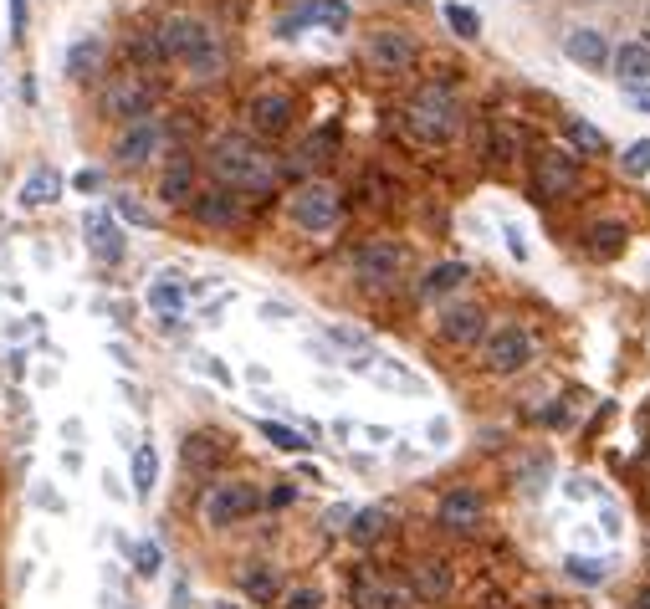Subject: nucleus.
Listing matches in <instances>:
<instances>
[{
	"instance_id": "nucleus-1",
	"label": "nucleus",
	"mask_w": 650,
	"mask_h": 609,
	"mask_svg": "<svg viewBox=\"0 0 650 609\" xmlns=\"http://www.w3.org/2000/svg\"><path fill=\"white\" fill-rule=\"evenodd\" d=\"M210 169L221 174V180L231 185V190H246V195H267L272 185H277V159L262 149V144H251L246 134H231V139H221L210 149Z\"/></svg>"
},
{
	"instance_id": "nucleus-2",
	"label": "nucleus",
	"mask_w": 650,
	"mask_h": 609,
	"mask_svg": "<svg viewBox=\"0 0 650 609\" xmlns=\"http://www.w3.org/2000/svg\"><path fill=\"white\" fill-rule=\"evenodd\" d=\"M456 98H451V87H420L415 103L405 108V123H410V134L425 139V144H446L456 134Z\"/></svg>"
},
{
	"instance_id": "nucleus-3",
	"label": "nucleus",
	"mask_w": 650,
	"mask_h": 609,
	"mask_svg": "<svg viewBox=\"0 0 650 609\" xmlns=\"http://www.w3.org/2000/svg\"><path fill=\"white\" fill-rule=\"evenodd\" d=\"M287 215L297 221V231L323 236V231H333V226H338L343 205H338V195H333L328 185H302V190H292V200H287Z\"/></svg>"
},
{
	"instance_id": "nucleus-4",
	"label": "nucleus",
	"mask_w": 650,
	"mask_h": 609,
	"mask_svg": "<svg viewBox=\"0 0 650 609\" xmlns=\"http://www.w3.org/2000/svg\"><path fill=\"white\" fill-rule=\"evenodd\" d=\"M256 507H262V492L251 482H221L205 497V522L210 528H236V522H246Z\"/></svg>"
},
{
	"instance_id": "nucleus-5",
	"label": "nucleus",
	"mask_w": 650,
	"mask_h": 609,
	"mask_svg": "<svg viewBox=\"0 0 650 609\" xmlns=\"http://www.w3.org/2000/svg\"><path fill=\"white\" fill-rule=\"evenodd\" d=\"M154 36H159L164 57H175V62H190V57H200L205 47H215V31H210L200 16H169Z\"/></svg>"
},
{
	"instance_id": "nucleus-6",
	"label": "nucleus",
	"mask_w": 650,
	"mask_h": 609,
	"mask_svg": "<svg viewBox=\"0 0 650 609\" xmlns=\"http://www.w3.org/2000/svg\"><path fill=\"white\" fill-rule=\"evenodd\" d=\"M400 267H405V251H400L395 241H364V246L354 251V277H359L364 287H384V282H395Z\"/></svg>"
},
{
	"instance_id": "nucleus-7",
	"label": "nucleus",
	"mask_w": 650,
	"mask_h": 609,
	"mask_svg": "<svg viewBox=\"0 0 650 609\" xmlns=\"http://www.w3.org/2000/svg\"><path fill=\"white\" fill-rule=\"evenodd\" d=\"M149 108H154V87H149L144 77H113V82H108V98H103V113H108V118L139 123V118H149Z\"/></svg>"
},
{
	"instance_id": "nucleus-8",
	"label": "nucleus",
	"mask_w": 650,
	"mask_h": 609,
	"mask_svg": "<svg viewBox=\"0 0 650 609\" xmlns=\"http://www.w3.org/2000/svg\"><path fill=\"white\" fill-rule=\"evenodd\" d=\"M528 359H533V338H528V328L507 323V328H497V333L487 338V369H492V374H517Z\"/></svg>"
},
{
	"instance_id": "nucleus-9",
	"label": "nucleus",
	"mask_w": 650,
	"mask_h": 609,
	"mask_svg": "<svg viewBox=\"0 0 650 609\" xmlns=\"http://www.w3.org/2000/svg\"><path fill=\"white\" fill-rule=\"evenodd\" d=\"M159 149H164V128H159V118H139V123H128V134L118 139L113 159H118L123 169H139V164H149Z\"/></svg>"
},
{
	"instance_id": "nucleus-10",
	"label": "nucleus",
	"mask_w": 650,
	"mask_h": 609,
	"mask_svg": "<svg viewBox=\"0 0 650 609\" xmlns=\"http://www.w3.org/2000/svg\"><path fill=\"white\" fill-rule=\"evenodd\" d=\"M82 231H88V251L98 256V261H123V231H118V221L108 210H88V221H82Z\"/></svg>"
},
{
	"instance_id": "nucleus-11",
	"label": "nucleus",
	"mask_w": 650,
	"mask_h": 609,
	"mask_svg": "<svg viewBox=\"0 0 650 609\" xmlns=\"http://www.w3.org/2000/svg\"><path fill=\"white\" fill-rule=\"evenodd\" d=\"M476 522H482V497H476V487H451V492L441 497V528L471 533Z\"/></svg>"
},
{
	"instance_id": "nucleus-12",
	"label": "nucleus",
	"mask_w": 650,
	"mask_h": 609,
	"mask_svg": "<svg viewBox=\"0 0 650 609\" xmlns=\"http://www.w3.org/2000/svg\"><path fill=\"white\" fill-rule=\"evenodd\" d=\"M574 180H579V164L569 159V154H543V159H533V185H538V195H563V190H574Z\"/></svg>"
},
{
	"instance_id": "nucleus-13",
	"label": "nucleus",
	"mask_w": 650,
	"mask_h": 609,
	"mask_svg": "<svg viewBox=\"0 0 650 609\" xmlns=\"http://www.w3.org/2000/svg\"><path fill=\"white\" fill-rule=\"evenodd\" d=\"M297 26H328V31H349V6H343V0H308V6H302L297 16H287L277 31H282V36H292Z\"/></svg>"
},
{
	"instance_id": "nucleus-14",
	"label": "nucleus",
	"mask_w": 650,
	"mask_h": 609,
	"mask_svg": "<svg viewBox=\"0 0 650 609\" xmlns=\"http://www.w3.org/2000/svg\"><path fill=\"white\" fill-rule=\"evenodd\" d=\"M349 599H354V609H405V604H410L395 584L379 579V574H369V569L349 584Z\"/></svg>"
},
{
	"instance_id": "nucleus-15",
	"label": "nucleus",
	"mask_w": 650,
	"mask_h": 609,
	"mask_svg": "<svg viewBox=\"0 0 650 609\" xmlns=\"http://www.w3.org/2000/svg\"><path fill=\"white\" fill-rule=\"evenodd\" d=\"M246 118H251L256 134H282V128L292 123V98L287 93H256Z\"/></svg>"
},
{
	"instance_id": "nucleus-16",
	"label": "nucleus",
	"mask_w": 650,
	"mask_h": 609,
	"mask_svg": "<svg viewBox=\"0 0 650 609\" xmlns=\"http://www.w3.org/2000/svg\"><path fill=\"white\" fill-rule=\"evenodd\" d=\"M369 52H374V67H384V72H405L415 62V47L400 31H374L369 36Z\"/></svg>"
},
{
	"instance_id": "nucleus-17",
	"label": "nucleus",
	"mask_w": 650,
	"mask_h": 609,
	"mask_svg": "<svg viewBox=\"0 0 650 609\" xmlns=\"http://www.w3.org/2000/svg\"><path fill=\"white\" fill-rule=\"evenodd\" d=\"M563 47H569V57L579 62V67H604L610 62V36L604 31H594V26H579V31H569V41H563Z\"/></svg>"
},
{
	"instance_id": "nucleus-18",
	"label": "nucleus",
	"mask_w": 650,
	"mask_h": 609,
	"mask_svg": "<svg viewBox=\"0 0 650 609\" xmlns=\"http://www.w3.org/2000/svg\"><path fill=\"white\" fill-rule=\"evenodd\" d=\"M410 589H415V599H446L451 594V569L441 558H425V563L410 569Z\"/></svg>"
},
{
	"instance_id": "nucleus-19",
	"label": "nucleus",
	"mask_w": 650,
	"mask_h": 609,
	"mask_svg": "<svg viewBox=\"0 0 650 609\" xmlns=\"http://www.w3.org/2000/svg\"><path fill=\"white\" fill-rule=\"evenodd\" d=\"M190 210H195V221H205V226H236V221H241V205H236L226 190L195 195V200H190Z\"/></svg>"
},
{
	"instance_id": "nucleus-20",
	"label": "nucleus",
	"mask_w": 650,
	"mask_h": 609,
	"mask_svg": "<svg viewBox=\"0 0 650 609\" xmlns=\"http://www.w3.org/2000/svg\"><path fill=\"white\" fill-rule=\"evenodd\" d=\"M615 72H620L625 87H640L650 77V41H625L615 52Z\"/></svg>"
},
{
	"instance_id": "nucleus-21",
	"label": "nucleus",
	"mask_w": 650,
	"mask_h": 609,
	"mask_svg": "<svg viewBox=\"0 0 650 609\" xmlns=\"http://www.w3.org/2000/svg\"><path fill=\"white\" fill-rule=\"evenodd\" d=\"M57 195H62V174H57V169H31V174H26V185H21V205H26V210L52 205Z\"/></svg>"
},
{
	"instance_id": "nucleus-22",
	"label": "nucleus",
	"mask_w": 650,
	"mask_h": 609,
	"mask_svg": "<svg viewBox=\"0 0 650 609\" xmlns=\"http://www.w3.org/2000/svg\"><path fill=\"white\" fill-rule=\"evenodd\" d=\"M441 333L451 338V343H476L487 333V318H482V308H451L446 318H441Z\"/></svg>"
},
{
	"instance_id": "nucleus-23",
	"label": "nucleus",
	"mask_w": 650,
	"mask_h": 609,
	"mask_svg": "<svg viewBox=\"0 0 650 609\" xmlns=\"http://www.w3.org/2000/svg\"><path fill=\"white\" fill-rule=\"evenodd\" d=\"M471 272L461 267V261H441V267H430L425 272V282H420V297H430V302H436V297H451L461 282H466Z\"/></svg>"
},
{
	"instance_id": "nucleus-24",
	"label": "nucleus",
	"mask_w": 650,
	"mask_h": 609,
	"mask_svg": "<svg viewBox=\"0 0 650 609\" xmlns=\"http://www.w3.org/2000/svg\"><path fill=\"white\" fill-rule=\"evenodd\" d=\"M154 482H159V451L144 441V446H134V497H139V502H149Z\"/></svg>"
},
{
	"instance_id": "nucleus-25",
	"label": "nucleus",
	"mask_w": 650,
	"mask_h": 609,
	"mask_svg": "<svg viewBox=\"0 0 650 609\" xmlns=\"http://www.w3.org/2000/svg\"><path fill=\"white\" fill-rule=\"evenodd\" d=\"M159 200H169V205H190V200H195V174H190V164H169V174L159 180Z\"/></svg>"
},
{
	"instance_id": "nucleus-26",
	"label": "nucleus",
	"mask_w": 650,
	"mask_h": 609,
	"mask_svg": "<svg viewBox=\"0 0 650 609\" xmlns=\"http://www.w3.org/2000/svg\"><path fill=\"white\" fill-rule=\"evenodd\" d=\"M563 574H569L574 584H584V589H594V584L610 579V563H604V558H579V553H569V558H563Z\"/></svg>"
},
{
	"instance_id": "nucleus-27",
	"label": "nucleus",
	"mask_w": 650,
	"mask_h": 609,
	"mask_svg": "<svg viewBox=\"0 0 650 609\" xmlns=\"http://www.w3.org/2000/svg\"><path fill=\"white\" fill-rule=\"evenodd\" d=\"M98 62H103V41H98V36H82L77 47L67 52V77H77V82H82V77H88Z\"/></svg>"
},
{
	"instance_id": "nucleus-28",
	"label": "nucleus",
	"mask_w": 650,
	"mask_h": 609,
	"mask_svg": "<svg viewBox=\"0 0 650 609\" xmlns=\"http://www.w3.org/2000/svg\"><path fill=\"white\" fill-rule=\"evenodd\" d=\"M384 528H389V512H384V507H364V512H354V522H349V538L364 548V543H379Z\"/></svg>"
},
{
	"instance_id": "nucleus-29",
	"label": "nucleus",
	"mask_w": 650,
	"mask_h": 609,
	"mask_svg": "<svg viewBox=\"0 0 650 609\" xmlns=\"http://www.w3.org/2000/svg\"><path fill=\"white\" fill-rule=\"evenodd\" d=\"M185 297H190V287L180 282V277H159L154 287H149V302L159 313H180L185 308Z\"/></svg>"
},
{
	"instance_id": "nucleus-30",
	"label": "nucleus",
	"mask_w": 650,
	"mask_h": 609,
	"mask_svg": "<svg viewBox=\"0 0 650 609\" xmlns=\"http://www.w3.org/2000/svg\"><path fill=\"white\" fill-rule=\"evenodd\" d=\"M589 251H594L599 261H615V256L625 251V226H615V221L594 226V231H589Z\"/></svg>"
},
{
	"instance_id": "nucleus-31",
	"label": "nucleus",
	"mask_w": 650,
	"mask_h": 609,
	"mask_svg": "<svg viewBox=\"0 0 650 609\" xmlns=\"http://www.w3.org/2000/svg\"><path fill=\"white\" fill-rule=\"evenodd\" d=\"M569 144L584 149V154H599L604 149V128H594L589 118H569Z\"/></svg>"
},
{
	"instance_id": "nucleus-32",
	"label": "nucleus",
	"mask_w": 650,
	"mask_h": 609,
	"mask_svg": "<svg viewBox=\"0 0 650 609\" xmlns=\"http://www.w3.org/2000/svg\"><path fill=\"white\" fill-rule=\"evenodd\" d=\"M241 584H246V594H251V599H272V594H277V574L267 569V563H251Z\"/></svg>"
},
{
	"instance_id": "nucleus-33",
	"label": "nucleus",
	"mask_w": 650,
	"mask_h": 609,
	"mask_svg": "<svg viewBox=\"0 0 650 609\" xmlns=\"http://www.w3.org/2000/svg\"><path fill=\"white\" fill-rule=\"evenodd\" d=\"M446 21H451V31H456L461 41H476V36H482V16L466 11V6H456V0L446 6Z\"/></svg>"
},
{
	"instance_id": "nucleus-34",
	"label": "nucleus",
	"mask_w": 650,
	"mask_h": 609,
	"mask_svg": "<svg viewBox=\"0 0 650 609\" xmlns=\"http://www.w3.org/2000/svg\"><path fill=\"white\" fill-rule=\"evenodd\" d=\"M262 435H267V441L277 446V451H308V441H302V435L292 430V425H277V420H262Z\"/></svg>"
},
{
	"instance_id": "nucleus-35",
	"label": "nucleus",
	"mask_w": 650,
	"mask_h": 609,
	"mask_svg": "<svg viewBox=\"0 0 650 609\" xmlns=\"http://www.w3.org/2000/svg\"><path fill=\"white\" fill-rule=\"evenodd\" d=\"M620 169L630 174V180H645V169H650V139H640V144H630V149L620 154Z\"/></svg>"
},
{
	"instance_id": "nucleus-36",
	"label": "nucleus",
	"mask_w": 650,
	"mask_h": 609,
	"mask_svg": "<svg viewBox=\"0 0 650 609\" xmlns=\"http://www.w3.org/2000/svg\"><path fill=\"white\" fill-rule=\"evenodd\" d=\"M113 210H118V221H128V226H144V231L154 226V215H149L134 195H118V200H113Z\"/></svg>"
},
{
	"instance_id": "nucleus-37",
	"label": "nucleus",
	"mask_w": 650,
	"mask_h": 609,
	"mask_svg": "<svg viewBox=\"0 0 650 609\" xmlns=\"http://www.w3.org/2000/svg\"><path fill=\"white\" fill-rule=\"evenodd\" d=\"M134 569H139L144 579H154V574L164 569V553H159V543H134Z\"/></svg>"
},
{
	"instance_id": "nucleus-38",
	"label": "nucleus",
	"mask_w": 650,
	"mask_h": 609,
	"mask_svg": "<svg viewBox=\"0 0 650 609\" xmlns=\"http://www.w3.org/2000/svg\"><path fill=\"white\" fill-rule=\"evenodd\" d=\"M512 154H517V144L507 134V118H492V159H512Z\"/></svg>"
},
{
	"instance_id": "nucleus-39",
	"label": "nucleus",
	"mask_w": 650,
	"mask_h": 609,
	"mask_svg": "<svg viewBox=\"0 0 650 609\" xmlns=\"http://www.w3.org/2000/svg\"><path fill=\"white\" fill-rule=\"evenodd\" d=\"M134 57H139V62H164V47H159L154 31H144V36L134 41Z\"/></svg>"
},
{
	"instance_id": "nucleus-40",
	"label": "nucleus",
	"mask_w": 650,
	"mask_h": 609,
	"mask_svg": "<svg viewBox=\"0 0 650 609\" xmlns=\"http://www.w3.org/2000/svg\"><path fill=\"white\" fill-rule=\"evenodd\" d=\"M287 609H323V594H318V589H292V594H287Z\"/></svg>"
},
{
	"instance_id": "nucleus-41",
	"label": "nucleus",
	"mask_w": 650,
	"mask_h": 609,
	"mask_svg": "<svg viewBox=\"0 0 650 609\" xmlns=\"http://www.w3.org/2000/svg\"><path fill=\"white\" fill-rule=\"evenodd\" d=\"M328 338H333V343H343V348H364V343H369L359 328H338V323L328 328Z\"/></svg>"
},
{
	"instance_id": "nucleus-42",
	"label": "nucleus",
	"mask_w": 650,
	"mask_h": 609,
	"mask_svg": "<svg viewBox=\"0 0 650 609\" xmlns=\"http://www.w3.org/2000/svg\"><path fill=\"white\" fill-rule=\"evenodd\" d=\"M349 522H354V507H333L328 512V528L333 533H349Z\"/></svg>"
},
{
	"instance_id": "nucleus-43",
	"label": "nucleus",
	"mask_w": 650,
	"mask_h": 609,
	"mask_svg": "<svg viewBox=\"0 0 650 609\" xmlns=\"http://www.w3.org/2000/svg\"><path fill=\"white\" fill-rule=\"evenodd\" d=\"M11 36H26V0H11Z\"/></svg>"
},
{
	"instance_id": "nucleus-44",
	"label": "nucleus",
	"mask_w": 650,
	"mask_h": 609,
	"mask_svg": "<svg viewBox=\"0 0 650 609\" xmlns=\"http://www.w3.org/2000/svg\"><path fill=\"white\" fill-rule=\"evenodd\" d=\"M72 185H77L82 195H93V190L103 185V174H98V169H82V174H77V180H72Z\"/></svg>"
},
{
	"instance_id": "nucleus-45",
	"label": "nucleus",
	"mask_w": 650,
	"mask_h": 609,
	"mask_svg": "<svg viewBox=\"0 0 650 609\" xmlns=\"http://www.w3.org/2000/svg\"><path fill=\"white\" fill-rule=\"evenodd\" d=\"M507 251H512L517 261L528 256V241H523V231H517V226H507Z\"/></svg>"
},
{
	"instance_id": "nucleus-46",
	"label": "nucleus",
	"mask_w": 650,
	"mask_h": 609,
	"mask_svg": "<svg viewBox=\"0 0 650 609\" xmlns=\"http://www.w3.org/2000/svg\"><path fill=\"white\" fill-rule=\"evenodd\" d=\"M292 497H297V487H292V482H277V487H272V497H267V502H272V507H287V502H292Z\"/></svg>"
},
{
	"instance_id": "nucleus-47",
	"label": "nucleus",
	"mask_w": 650,
	"mask_h": 609,
	"mask_svg": "<svg viewBox=\"0 0 650 609\" xmlns=\"http://www.w3.org/2000/svg\"><path fill=\"white\" fill-rule=\"evenodd\" d=\"M625 98H630L635 108H645V113H650V87H625Z\"/></svg>"
},
{
	"instance_id": "nucleus-48",
	"label": "nucleus",
	"mask_w": 650,
	"mask_h": 609,
	"mask_svg": "<svg viewBox=\"0 0 650 609\" xmlns=\"http://www.w3.org/2000/svg\"><path fill=\"white\" fill-rule=\"evenodd\" d=\"M543 425H569V410H563V405H558V410H543Z\"/></svg>"
},
{
	"instance_id": "nucleus-49",
	"label": "nucleus",
	"mask_w": 650,
	"mask_h": 609,
	"mask_svg": "<svg viewBox=\"0 0 650 609\" xmlns=\"http://www.w3.org/2000/svg\"><path fill=\"white\" fill-rule=\"evenodd\" d=\"M36 507H52V512H62V497H57V492H36Z\"/></svg>"
},
{
	"instance_id": "nucleus-50",
	"label": "nucleus",
	"mask_w": 650,
	"mask_h": 609,
	"mask_svg": "<svg viewBox=\"0 0 650 609\" xmlns=\"http://www.w3.org/2000/svg\"><path fill=\"white\" fill-rule=\"evenodd\" d=\"M635 609H650V589H645V594H635Z\"/></svg>"
},
{
	"instance_id": "nucleus-51",
	"label": "nucleus",
	"mask_w": 650,
	"mask_h": 609,
	"mask_svg": "<svg viewBox=\"0 0 650 609\" xmlns=\"http://www.w3.org/2000/svg\"><path fill=\"white\" fill-rule=\"evenodd\" d=\"M645 466H650V456H645Z\"/></svg>"
},
{
	"instance_id": "nucleus-52",
	"label": "nucleus",
	"mask_w": 650,
	"mask_h": 609,
	"mask_svg": "<svg viewBox=\"0 0 650 609\" xmlns=\"http://www.w3.org/2000/svg\"><path fill=\"white\" fill-rule=\"evenodd\" d=\"M128 609H134V604H128Z\"/></svg>"
}]
</instances>
